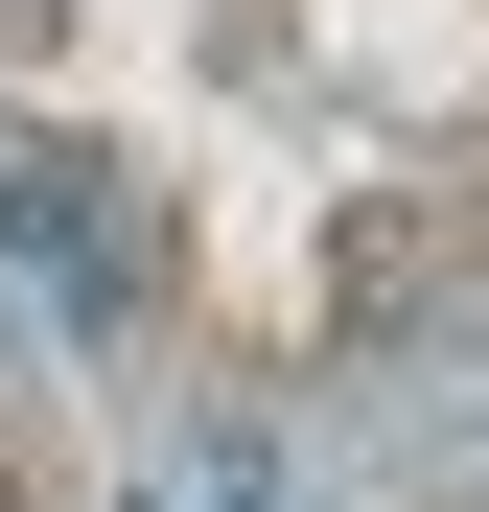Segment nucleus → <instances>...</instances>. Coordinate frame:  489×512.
Masks as SVG:
<instances>
[{
    "label": "nucleus",
    "mask_w": 489,
    "mask_h": 512,
    "mask_svg": "<svg viewBox=\"0 0 489 512\" xmlns=\"http://www.w3.org/2000/svg\"><path fill=\"white\" fill-rule=\"evenodd\" d=\"M0 233H24L47 280H70V303L117 326V233H94V187H70V163H0Z\"/></svg>",
    "instance_id": "1"
}]
</instances>
